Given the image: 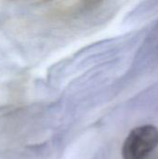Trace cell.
Segmentation results:
<instances>
[{"mask_svg": "<svg viewBox=\"0 0 158 159\" xmlns=\"http://www.w3.org/2000/svg\"><path fill=\"white\" fill-rule=\"evenodd\" d=\"M158 146V129L142 125L133 129L122 146L123 159H148Z\"/></svg>", "mask_w": 158, "mask_h": 159, "instance_id": "cell-1", "label": "cell"}, {"mask_svg": "<svg viewBox=\"0 0 158 159\" xmlns=\"http://www.w3.org/2000/svg\"><path fill=\"white\" fill-rule=\"evenodd\" d=\"M102 0H81L82 7L86 10H91L100 6Z\"/></svg>", "mask_w": 158, "mask_h": 159, "instance_id": "cell-2", "label": "cell"}, {"mask_svg": "<svg viewBox=\"0 0 158 159\" xmlns=\"http://www.w3.org/2000/svg\"><path fill=\"white\" fill-rule=\"evenodd\" d=\"M35 2L37 3H45V2H48V1H51V0H34Z\"/></svg>", "mask_w": 158, "mask_h": 159, "instance_id": "cell-3", "label": "cell"}]
</instances>
